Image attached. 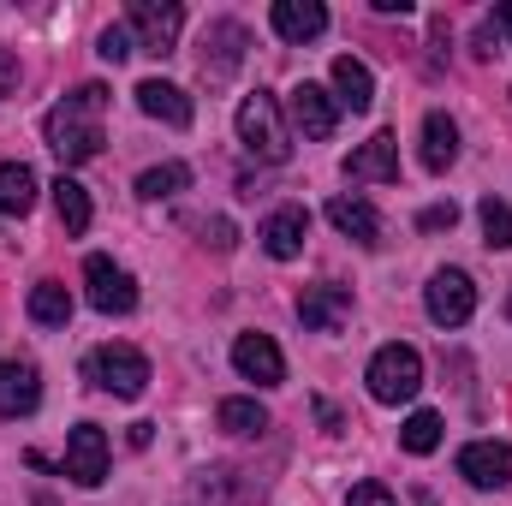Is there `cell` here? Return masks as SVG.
I'll use <instances>...</instances> for the list:
<instances>
[{
  "instance_id": "cell-1",
  "label": "cell",
  "mask_w": 512,
  "mask_h": 506,
  "mask_svg": "<svg viewBox=\"0 0 512 506\" xmlns=\"http://www.w3.org/2000/svg\"><path fill=\"white\" fill-rule=\"evenodd\" d=\"M102 114H108V90L102 84H78L60 108H48V120H42V137H48V149L66 161V167H78V161H90V155H102Z\"/></svg>"
},
{
  "instance_id": "cell-2",
  "label": "cell",
  "mask_w": 512,
  "mask_h": 506,
  "mask_svg": "<svg viewBox=\"0 0 512 506\" xmlns=\"http://www.w3.org/2000/svg\"><path fill=\"white\" fill-rule=\"evenodd\" d=\"M239 143L251 149L256 161H268V167H280L286 155H292V131L280 120V102L268 96V90H256L239 102Z\"/></svg>"
},
{
  "instance_id": "cell-3",
  "label": "cell",
  "mask_w": 512,
  "mask_h": 506,
  "mask_svg": "<svg viewBox=\"0 0 512 506\" xmlns=\"http://www.w3.org/2000/svg\"><path fill=\"white\" fill-rule=\"evenodd\" d=\"M84 381L102 387V393H114V399H137L149 387V358L137 346H96L84 358Z\"/></svg>"
},
{
  "instance_id": "cell-4",
  "label": "cell",
  "mask_w": 512,
  "mask_h": 506,
  "mask_svg": "<svg viewBox=\"0 0 512 506\" xmlns=\"http://www.w3.org/2000/svg\"><path fill=\"white\" fill-rule=\"evenodd\" d=\"M370 393L382 399V405H405V399H417V387H423V358H417V346H382L376 358H370Z\"/></svg>"
},
{
  "instance_id": "cell-5",
  "label": "cell",
  "mask_w": 512,
  "mask_h": 506,
  "mask_svg": "<svg viewBox=\"0 0 512 506\" xmlns=\"http://www.w3.org/2000/svg\"><path fill=\"white\" fill-rule=\"evenodd\" d=\"M126 30L137 36V48L143 54H173L179 48V30H185V6L179 0H131L126 12Z\"/></svg>"
},
{
  "instance_id": "cell-6",
  "label": "cell",
  "mask_w": 512,
  "mask_h": 506,
  "mask_svg": "<svg viewBox=\"0 0 512 506\" xmlns=\"http://www.w3.org/2000/svg\"><path fill=\"white\" fill-rule=\"evenodd\" d=\"M84 280H90V304L102 316H131L137 310V286H131V274L114 256H90L84 262Z\"/></svg>"
},
{
  "instance_id": "cell-7",
  "label": "cell",
  "mask_w": 512,
  "mask_h": 506,
  "mask_svg": "<svg viewBox=\"0 0 512 506\" xmlns=\"http://www.w3.org/2000/svg\"><path fill=\"white\" fill-rule=\"evenodd\" d=\"M429 316L441 322V328H459V322H471V310H477V286H471V274L465 268H441L435 280H429Z\"/></svg>"
},
{
  "instance_id": "cell-8",
  "label": "cell",
  "mask_w": 512,
  "mask_h": 506,
  "mask_svg": "<svg viewBox=\"0 0 512 506\" xmlns=\"http://www.w3.org/2000/svg\"><path fill=\"white\" fill-rule=\"evenodd\" d=\"M298 322H304L310 334H340V328L352 322V292L334 286V280L304 286V292H298Z\"/></svg>"
},
{
  "instance_id": "cell-9",
  "label": "cell",
  "mask_w": 512,
  "mask_h": 506,
  "mask_svg": "<svg viewBox=\"0 0 512 506\" xmlns=\"http://www.w3.org/2000/svg\"><path fill=\"white\" fill-rule=\"evenodd\" d=\"M78 489H96L102 477H108V435L96 429V423H78L72 435H66V465H60Z\"/></svg>"
},
{
  "instance_id": "cell-10",
  "label": "cell",
  "mask_w": 512,
  "mask_h": 506,
  "mask_svg": "<svg viewBox=\"0 0 512 506\" xmlns=\"http://www.w3.org/2000/svg\"><path fill=\"white\" fill-rule=\"evenodd\" d=\"M286 114H292V126L304 131L310 143H328L334 126H340V102H334L322 84H298V90L286 96Z\"/></svg>"
},
{
  "instance_id": "cell-11",
  "label": "cell",
  "mask_w": 512,
  "mask_h": 506,
  "mask_svg": "<svg viewBox=\"0 0 512 506\" xmlns=\"http://www.w3.org/2000/svg\"><path fill=\"white\" fill-rule=\"evenodd\" d=\"M346 179H352V185H399V137L382 131V137H370L364 149H352V155H346Z\"/></svg>"
},
{
  "instance_id": "cell-12",
  "label": "cell",
  "mask_w": 512,
  "mask_h": 506,
  "mask_svg": "<svg viewBox=\"0 0 512 506\" xmlns=\"http://www.w3.org/2000/svg\"><path fill=\"white\" fill-rule=\"evenodd\" d=\"M459 477L471 489H507L512 483V447L507 441H471L459 453Z\"/></svg>"
},
{
  "instance_id": "cell-13",
  "label": "cell",
  "mask_w": 512,
  "mask_h": 506,
  "mask_svg": "<svg viewBox=\"0 0 512 506\" xmlns=\"http://www.w3.org/2000/svg\"><path fill=\"white\" fill-rule=\"evenodd\" d=\"M233 370L256 387H280L286 381V358H280V346L268 340V334H239L233 340Z\"/></svg>"
},
{
  "instance_id": "cell-14",
  "label": "cell",
  "mask_w": 512,
  "mask_h": 506,
  "mask_svg": "<svg viewBox=\"0 0 512 506\" xmlns=\"http://www.w3.org/2000/svg\"><path fill=\"white\" fill-rule=\"evenodd\" d=\"M262 251L274 256V262H292V256L304 251V239H310V215L298 209V203H286V209H274L268 221H262Z\"/></svg>"
},
{
  "instance_id": "cell-15",
  "label": "cell",
  "mask_w": 512,
  "mask_h": 506,
  "mask_svg": "<svg viewBox=\"0 0 512 506\" xmlns=\"http://www.w3.org/2000/svg\"><path fill=\"white\" fill-rule=\"evenodd\" d=\"M245 24H233V18H221V24H209L203 30V78H227V72H239V60H245Z\"/></svg>"
},
{
  "instance_id": "cell-16",
  "label": "cell",
  "mask_w": 512,
  "mask_h": 506,
  "mask_svg": "<svg viewBox=\"0 0 512 506\" xmlns=\"http://www.w3.org/2000/svg\"><path fill=\"white\" fill-rule=\"evenodd\" d=\"M131 96H137V108H143L149 120H161V126H173V131L191 126V96H185L179 84H167V78H143Z\"/></svg>"
},
{
  "instance_id": "cell-17",
  "label": "cell",
  "mask_w": 512,
  "mask_h": 506,
  "mask_svg": "<svg viewBox=\"0 0 512 506\" xmlns=\"http://www.w3.org/2000/svg\"><path fill=\"white\" fill-rule=\"evenodd\" d=\"M42 405V376L36 364H0V417H30Z\"/></svg>"
},
{
  "instance_id": "cell-18",
  "label": "cell",
  "mask_w": 512,
  "mask_h": 506,
  "mask_svg": "<svg viewBox=\"0 0 512 506\" xmlns=\"http://www.w3.org/2000/svg\"><path fill=\"white\" fill-rule=\"evenodd\" d=\"M274 30L286 36V42H316L322 30H328V6L322 0H274Z\"/></svg>"
},
{
  "instance_id": "cell-19",
  "label": "cell",
  "mask_w": 512,
  "mask_h": 506,
  "mask_svg": "<svg viewBox=\"0 0 512 506\" xmlns=\"http://www.w3.org/2000/svg\"><path fill=\"white\" fill-rule=\"evenodd\" d=\"M328 221H334L346 239H358L364 251H370V245H382V215H376L364 197H334V203H328Z\"/></svg>"
},
{
  "instance_id": "cell-20",
  "label": "cell",
  "mask_w": 512,
  "mask_h": 506,
  "mask_svg": "<svg viewBox=\"0 0 512 506\" xmlns=\"http://www.w3.org/2000/svg\"><path fill=\"white\" fill-rule=\"evenodd\" d=\"M334 90H340L334 102H340V108H352V114H364V108L376 102V78H370V66H364V60H352V54H340V60H334Z\"/></svg>"
},
{
  "instance_id": "cell-21",
  "label": "cell",
  "mask_w": 512,
  "mask_h": 506,
  "mask_svg": "<svg viewBox=\"0 0 512 506\" xmlns=\"http://www.w3.org/2000/svg\"><path fill=\"white\" fill-rule=\"evenodd\" d=\"M48 191H54V215H60V227H66L72 239H84V233H90V191H84L72 173H60Z\"/></svg>"
},
{
  "instance_id": "cell-22",
  "label": "cell",
  "mask_w": 512,
  "mask_h": 506,
  "mask_svg": "<svg viewBox=\"0 0 512 506\" xmlns=\"http://www.w3.org/2000/svg\"><path fill=\"white\" fill-rule=\"evenodd\" d=\"M453 161H459V126L447 114H429L423 120V167L429 173H447Z\"/></svg>"
},
{
  "instance_id": "cell-23",
  "label": "cell",
  "mask_w": 512,
  "mask_h": 506,
  "mask_svg": "<svg viewBox=\"0 0 512 506\" xmlns=\"http://www.w3.org/2000/svg\"><path fill=\"white\" fill-rule=\"evenodd\" d=\"M30 322L36 328H66L72 322V292L60 280H36L30 286Z\"/></svg>"
},
{
  "instance_id": "cell-24",
  "label": "cell",
  "mask_w": 512,
  "mask_h": 506,
  "mask_svg": "<svg viewBox=\"0 0 512 506\" xmlns=\"http://www.w3.org/2000/svg\"><path fill=\"white\" fill-rule=\"evenodd\" d=\"M36 209V173L24 161L0 167V215H30Z\"/></svg>"
},
{
  "instance_id": "cell-25",
  "label": "cell",
  "mask_w": 512,
  "mask_h": 506,
  "mask_svg": "<svg viewBox=\"0 0 512 506\" xmlns=\"http://www.w3.org/2000/svg\"><path fill=\"white\" fill-rule=\"evenodd\" d=\"M185 185H191V167H185V161H161V167L137 173V197H149V203H167V197H179Z\"/></svg>"
},
{
  "instance_id": "cell-26",
  "label": "cell",
  "mask_w": 512,
  "mask_h": 506,
  "mask_svg": "<svg viewBox=\"0 0 512 506\" xmlns=\"http://www.w3.org/2000/svg\"><path fill=\"white\" fill-rule=\"evenodd\" d=\"M215 423H221L227 435H262V429H268V411H262L256 399H221Z\"/></svg>"
},
{
  "instance_id": "cell-27",
  "label": "cell",
  "mask_w": 512,
  "mask_h": 506,
  "mask_svg": "<svg viewBox=\"0 0 512 506\" xmlns=\"http://www.w3.org/2000/svg\"><path fill=\"white\" fill-rule=\"evenodd\" d=\"M399 447H405V453H417V459H423V453H435V447H441V417H435V411H411V417H405V429H399Z\"/></svg>"
},
{
  "instance_id": "cell-28",
  "label": "cell",
  "mask_w": 512,
  "mask_h": 506,
  "mask_svg": "<svg viewBox=\"0 0 512 506\" xmlns=\"http://www.w3.org/2000/svg\"><path fill=\"white\" fill-rule=\"evenodd\" d=\"M477 221H483V239H489L495 251H507V245H512V203L483 197V203H477Z\"/></svg>"
},
{
  "instance_id": "cell-29",
  "label": "cell",
  "mask_w": 512,
  "mask_h": 506,
  "mask_svg": "<svg viewBox=\"0 0 512 506\" xmlns=\"http://www.w3.org/2000/svg\"><path fill=\"white\" fill-rule=\"evenodd\" d=\"M96 54H102L108 66L131 60V30H126V24H108V30H102V48H96Z\"/></svg>"
},
{
  "instance_id": "cell-30",
  "label": "cell",
  "mask_w": 512,
  "mask_h": 506,
  "mask_svg": "<svg viewBox=\"0 0 512 506\" xmlns=\"http://www.w3.org/2000/svg\"><path fill=\"white\" fill-rule=\"evenodd\" d=\"M453 221H459V209H453V203H429V209L417 215V227H423V233H441V227H453Z\"/></svg>"
},
{
  "instance_id": "cell-31",
  "label": "cell",
  "mask_w": 512,
  "mask_h": 506,
  "mask_svg": "<svg viewBox=\"0 0 512 506\" xmlns=\"http://www.w3.org/2000/svg\"><path fill=\"white\" fill-rule=\"evenodd\" d=\"M346 506H393V495H387L382 483H358V489L346 495Z\"/></svg>"
},
{
  "instance_id": "cell-32",
  "label": "cell",
  "mask_w": 512,
  "mask_h": 506,
  "mask_svg": "<svg viewBox=\"0 0 512 506\" xmlns=\"http://www.w3.org/2000/svg\"><path fill=\"white\" fill-rule=\"evenodd\" d=\"M203 233H209L215 251H233V221H203Z\"/></svg>"
},
{
  "instance_id": "cell-33",
  "label": "cell",
  "mask_w": 512,
  "mask_h": 506,
  "mask_svg": "<svg viewBox=\"0 0 512 506\" xmlns=\"http://www.w3.org/2000/svg\"><path fill=\"white\" fill-rule=\"evenodd\" d=\"M12 90H18V60L0 48V96H12Z\"/></svg>"
},
{
  "instance_id": "cell-34",
  "label": "cell",
  "mask_w": 512,
  "mask_h": 506,
  "mask_svg": "<svg viewBox=\"0 0 512 506\" xmlns=\"http://www.w3.org/2000/svg\"><path fill=\"white\" fill-rule=\"evenodd\" d=\"M495 30L512 42V0H495Z\"/></svg>"
},
{
  "instance_id": "cell-35",
  "label": "cell",
  "mask_w": 512,
  "mask_h": 506,
  "mask_svg": "<svg viewBox=\"0 0 512 506\" xmlns=\"http://www.w3.org/2000/svg\"><path fill=\"white\" fill-rule=\"evenodd\" d=\"M507 316H512V298H507Z\"/></svg>"
}]
</instances>
